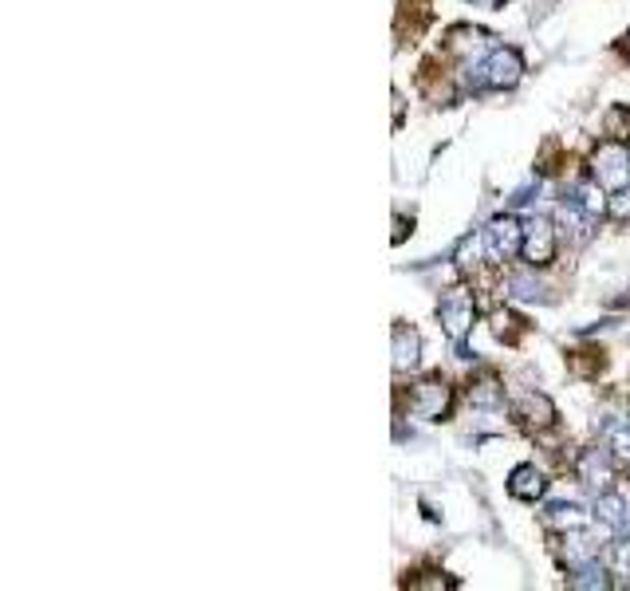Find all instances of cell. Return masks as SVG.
I'll list each match as a JSON object with an SVG mask.
<instances>
[{
    "label": "cell",
    "mask_w": 630,
    "mask_h": 591,
    "mask_svg": "<svg viewBox=\"0 0 630 591\" xmlns=\"http://www.w3.org/2000/svg\"><path fill=\"white\" fill-rule=\"evenodd\" d=\"M607 446H611V454H615V458L630 461V426H627V422H615V426H611V438H607Z\"/></svg>",
    "instance_id": "obj_17"
},
{
    "label": "cell",
    "mask_w": 630,
    "mask_h": 591,
    "mask_svg": "<svg viewBox=\"0 0 630 591\" xmlns=\"http://www.w3.org/2000/svg\"><path fill=\"white\" fill-rule=\"evenodd\" d=\"M524 261L532 268H544V264L556 261V225L548 217H528L524 221Z\"/></svg>",
    "instance_id": "obj_6"
},
{
    "label": "cell",
    "mask_w": 630,
    "mask_h": 591,
    "mask_svg": "<svg viewBox=\"0 0 630 591\" xmlns=\"http://www.w3.org/2000/svg\"><path fill=\"white\" fill-rule=\"evenodd\" d=\"M575 477L587 485V489H607L611 485V446L607 450H583L575 461Z\"/></svg>",
    "instance_id": "obj_8"
},
{
    "label": "cell",
    "mask_w": 630,
    "mask_h": 591,
    "mask_svg": "<svg viewBox=\"0 0 630 591\" xmlns=\"http://www.w3.org/2000/svg\"><path fill=\"white\" fill-rule=\"evenodd\" d=\"M410 410H414V418H426V422L449 418V410H453V387H449L445 379H426V383H418L414 394H410Z\"/></svg>",
    "instance_id": "obj_5"
},
{
    "label": "cell",
    "mask_w": 630,
    "mask_h": 591,
    "mask_svg": "<svg viewBox=\"0 0 630 591\" xmlns=\"http://www.w3.org/2000/svg\"><path fill=\"white\" fill-rule=\"evenodd\" d=\"M603 131L611 134V138H630V107H611L607 111V119H603Z\"/></svg>",
    "instance_id": "obj_16"
},
{
    "label": "cell",
    "mask_w": 630,
    "mask_h": 591,
    "mask_svg": "<svg viewBox=\"0 0 630 591\" xmlns=\"http://www.w3.org/2000/svg\"><path fill=\"white\" fill-rule=\"evenodd\" d=\"M544 489H548V481H544V473H540L536 465H516V469L508 473V493H512L516 501H540Z\"/></svg>",
    "instance_id": "obj_10"
},
{
    "label": "cell",
    "mask_w": 630,
    "mask_h": 591,
    "mask_svg": "<svg viewBox=\"0 0 630 591\" xmlns=\"http://www.w3.org/2000/svg\"><path fill=\"white\" fill-rule=\"evenodd\" d=\"M394 127H402V95L394 91Z\"/></svg>",
    "instance_id": "obj_21"
},
{
    "label": "cell",
    "mask_w": 630,
    "mask_h": 591,
    "mask_svg": "<svg viewBox=\"0 0 630 591\" xmlns=\"http://www.w3.org/2000/svg\"><path fill=\"white\" fill-rule=\"evenodd\" d=\"M438 320L445 335L453 339V343H461L473 324H477V304H473V296L465 292V288H449L445 296L438 300Z\"/></svg>",
    "instance_id": "obj_3"
},
{
    "label": "cell",
    "mask_w": 630,
    "mask_h": 591,
    "mask_svg": "<svg viewBox=\"0 0 630 591\" xmlns=\"http://www.w3.org/2000/svg\"><path fill=\"white\" fill-rule=\"evenodd\" d=\"M481 241H485V257L493 264H504L524 249V225L516 217H497V221H489Z\"/></svg>",
    "instance_id": "obj_4"
},
{
    "label": "cell",
    "mask_w": 630,
    "mask_h": 591,
    "mask_svg": "<svg viewBox=\"0 0 630 591\" xmlns=\"http://www.w3.org/2000/svg\"><path fill=\"white\" fill-rule=\"evenodd\" d=\"M508 296H512V300H528V304H536V300H548V288H544L532 272H512V276H508Z\"/></svg>",
    "instance_id": "obj_14"
},
{
    "label": "cell",
    "mask_w": 630,
    "mask_h": 591,
    "mask_svg": "<svg viewBox=\"0 0 630 591\" xmlns=\"http://www.w3.org/2000/svg\"><path fill=\"white\" fill-rule=\"evenodd\" d=\"M567 584H571V588H579V591H603V588H611V576L599 568V560H591V564L571 568Z\"/></svg>",
    "instance_id": "obj_13"
},
{
    "label": "cell",
    "mask_w": 630,
    "mask_h": 591,
    "mask_svg": "<svg viewBox=\"0 0 630 591\" xmlns=\"http://www.w3.org/2000/svg\"><path fill=\"white\" fill-rule=\"evenodd\" d=\"M473 4H481V8H501L504 0H473Z\"/></svg>",
    "instance_id": "obj_22"
},
{
    "label": "cell",
    "mask_w": 630,
    "mask_h": 591,
    "mask_svg": "<svg viewBox=\"0 0 630 591\" xmlns=\"http://www.w3.org/2000/svg\"><path fill=\"white\" fill-rule=\"evenodd\" d=\"M469 71H473V75H469V83H473V87L508 91V87H516V83H520V75H524V60H520V52H516V48H489V52H485V60H481V64H473Z\"/></svg>",
    "instance_id": "obj_1"
},
{
    "label": "cell",
    "mask_w": 630,
    "mask_h": 591,
    "mask_svg": "<svg viewBox=\"0 0 630 591\" xmlns=\"http://www.w3.org/2000/svg\"><path fill=\"white\" fill-rule=\"evenodd\" d=\"M627 56H630V36H627Z\"/></svg>",
    "instance_id": "obj_23"
},
{
    "label": "cell",
    "mask_w": 630,
    "mask_h": 591,
    "mask_svg": "<svg viewBox=\"0 0 630 591\" xmlns=\"http://www.w3.org/2000/svg\"><path fill=\"white\" fill-rule=\"evenodd\" d=\"M544 525L556 528V532H583L591 525V513L583 505H575V501H556V505L544 509Z\"/></svg>",
    "instance_id": "obj_9"
},
{
    "label": "cell",
    "mask_w": 630,
    "mask_h": 591,
    "mask_svg": "<svg viewBox=\"0 0 630 591\" xmlns=\"http://www.w3.org/2000/svg\"><path fill=\"white\" fill-rule=\"evenodd\" d=\"M469 398H473V406H501V383L493 379V375H485L481 383H473L469 387Z\"/></svg>",
    "instance_id": "obj_15"
},
{
    "label": "cell",
    "mask_w": 630,
    "mask_h": 591,
    "mask_svg": "<svg viewBox=\"0 0 630 591\" xmlns=\"http://www.w3.org/2000/svg\"><path fill=\"white\" fill-rule=\"evenodd\" d=\"M607 213L619 217V221H630V186H623V190H615V194L607 197Z\"/></svg>",
    "instance_id": "obj_18"
},
{
    "label": "cell",
    "mask_w": 630,
    "mask_h": 591,
    "mask_svg": "<svg viewBox=\"0 0 630 591\" xmlns=\"http://www.w3.org/2000/svg\"><path fill=\"white\" fill-rule=\"evenodd\" d=\"M591 178H595L607 194H615V190L630 186V150L619 142V138L595 146V154H591Z\"/></svg>",
    "instance_id": "obj_2"
},
{
    "label": "cell",
    "mask_w": 630,
    "mask_h": 591,
    "mask_svg": "<svg viewBox=\"0 0 630 591\" xmlns=\"http://www.w3.org/2000/svg\"><path fill=\"white\" fill-rule=\"evenodd\" d=\"M615 568H619V576H630V540L615 544Z\"/></svg>",
    "instance_id": "obj_20"
},
{
    "label": "cell",
    "mask_w": 630,
    "mask_h": 591,
    "mask_svg": "<svg viewBox=\"0 0 630 591\" xmlns=\"http://www.w3.org/2000/svg\"><path fill=\"white\" fill-rule=\"evenodd\" d=\"M512 414H516L524 426L544 430V426H552V422H556V402H552L548 394L528 391V394H520V398L512 402Z\"/></svg>",
    "instance_id": "obj_7"
},
{
    "label": "cell",
    "mask_w": 630,
    "mask_h": 591,
    "mask_svg": "<svg viewBox=\"0 0 630 591\" xmlns=\"http://www.w3.org/2000/svg\"><path fill=\"white\" fill-rule=\"evenodd\" d=\"M418 355H422V335L410 328V324H398L394 328V371H410L418 367Z\"/></svg>",
    "instance_id": "obj_11"
},
{
    "label": "cell",
    "mask_w": 630,
    "mask_h": 591,
    "mask_svg": "<svg viewBox=\"0 0 630 591\" xmlns=\"http://www.w3.org/2000/svg\"><path fill=\"white\" fill-rule=\"evenodd\" d=\"M595 513H599V521L611 528V532H623L630 525V509L619 493H603L599 505H595Z\"/></svg>",
    "instance_id": "obj_12"
},
{
    "label": "cell",
    "mask_w": 630,
    "mask_h": 591,
    "mask_svg": "<svg viewBox=\"0 0 630 591\" xmlns=\"http://www.w3.org/2000/svg\"><path fill=\"white\" fill-rule=\"evenodd\" d=\"M410 588H430V591H438V588H457L453 580H445V576H438V572H426V580H406Z\"/></svg>",
    "instance_id": "obj_19"
}]
</instances>
